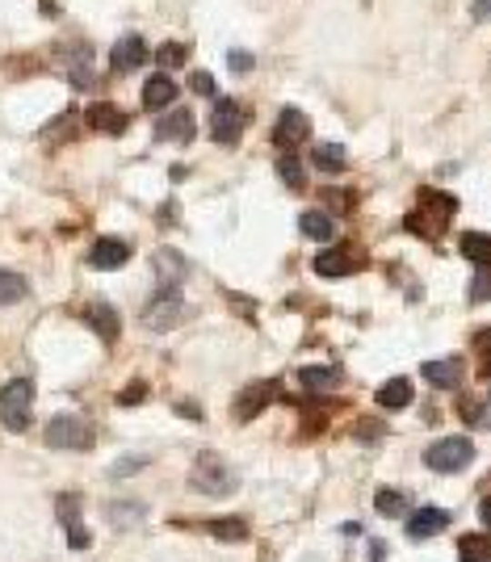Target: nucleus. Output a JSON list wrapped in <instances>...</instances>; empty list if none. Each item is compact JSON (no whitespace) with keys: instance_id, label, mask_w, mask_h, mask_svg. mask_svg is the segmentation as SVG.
<instances>
[{"instance_id":"obj_31","label":"nucleus","mask_w":491,"mask_h":562,"mask_svg":"<svg viewBox=\"0 0 491 562\" xmlns=\"http://www.w3.org/2000/svg\"><path fill=\"white\" fill-rule=\"evenodd\" d=\"M277 176H282V185L286 189H303V164L295 160V156H282V160H277Z\"/></svg>"},{"instance_id":"obj_6","label":"nucleus","mask_w":491,"mask_h":562,"mask_svg":"<svg viewBox=\"0 0 491 562\" xmlns=\"http://www.w3.org/2000/svg\"><path fill=\"white\" fill-rule=\"evenodd\" d=\"M244 126H248V114H244L235 101L218 97L215 101V114H210V139L223 143V147H231V143H240Z\"/></svg>"},{"instance_id":"obj_3","label":"nucleus","mask_w":491,"mask_h":562,"mask_svg":"<svg viewBox=\"0 0 491 562\" xmlns=\"http://www.w3.org/2000/svg\"><path fill=\"white\" fill-rule=\"evenodd\" d=\"M189 483H194V491H202V496H231V491L240 487V478H235V470H231L223 457L206 449V454H197V457H194Z\"/></svg>"},{"instance_id":"obj_33","label":"nucleus","mask_w":491,"mask_h":562,"mask_svg":"<svg viewBox=\"0 0 491 562\" xmlns=\"http://www.w3.org/2000/svg\"><path fill=\"white\" fill-rule=\"evenodd\" d=\"M475 353H479L483 378H491V327H483V332L475 336Z\"/></svg>"},{"instance_id":"obj_39","label":"nucleus","mask_w":491,"mask_h":562,"mask_svg":"<svg viewBox=\"0 0 491 562\" xmlns=\"http://www.w3.org/2000/svg\"><path fill=\"white\" fill-rule=\"evenodd\" d=\"M458 411H462V416H466V420H479V403H475V399L458 403Z\"/></svg>"},{"instance_id":"obj_15","label":"nucleus","mask_w":491,"mask_h":562,"mask_svg":"<svg viewBox=\"0 0 491 562\" xmlns=\"http://www.w3.org/2000/svg\"><path fill=\"white\" fill-rule=\"evenodd\" d=\"M449 525V512L441 508H416L412 517H407V537L425 541V537H436V533H446Z\"/></svg>"},{"instance_id":"obj_40","label":"nucleus","mask_w":491,"mask_h":562,"mask_svg":"<svg viewBox=\"0 0 491 562\" xmlns=\"http://www.w3.org/2000/svg\"><path fill=\"white\" fill-rule=\"evenodd\" d=\"M479 520H483V525H487V529H491V496L479 504Z\"/></svg>"},{"instance_id":"obj_8","label":"nucleus","mask_w":491,"mask_h":562,"mask_svg":"<svg viewBox=\"0 0 491 562\" xmlns=\"http://www.w3.org/2000/svg\"><path fill=\"white\" fill-rule=\"evenodd\" d=\"M185 319V303H181V294L176 290H160V298L143 306V324L152 327V332H168Z\"/></svg>"},{"instance_id":"obj_26","label":"nucleus","mask_w":491,"mask_h":562,"mask_svg":"<svg viewBox=\"0 0 491 562\" xmlns=\"http://www.w3.org/2000/svg\"><path fill=\"white\" fill-rule=\"evenodd\" d=\"M105 520L114 529H135L143 520V504H105Z\"/></svg>"},{"instance_id":"obj_19","label":"nucleus","mask_w":491,"mask_h":562,"mask_svg":"<svg viewBox=\"0 0 491 562\" xmlns=\"http://www.w3.org/2000/svg\"><path fill=\"white\" fill-rule=\"evenodd\" d=\"M173 101H176V80H168L164 72H155V76L143 85V105L152 109V114L164 105H173Z\"/></svg>"},{"instance_id":"obj_37","label":"nucleus","mask_w":491,"mask_h":562,"mask_svg":"<svg viewBox=\"0 0 491 562\" xmlns=\"http://www.w3.org/2000/svg\"><path fill=\"white\" fill-rule=\"evenodd\" d=\"M143 466H147V457H135V462H118L114 470H109V475H114V478H126V475H135V470H143Z\"/></svg>"},{"instance_id":"obj_23","label":"nucleus","mask_w":491,"mask_h":562,"mask_svg":"<svg viewBox=\"0 0 491 562\" xmlns=\"http://www.w3.org/2000/svg\"><path fill=\"white\" fill-rule=\"evenodd\" d=\"M458 252L466 260H475V265H491V236H483V231H462Z\"/></svg>"},{"instance_id":"obj_38","label":"nucleus","mask_w":491,"mask_h":562,"mask_svg":"<svg viewBox=\"0 0 491 562\" xmlns=\"http://www.w3.org/2000/svg\"><path fill=\"white\" fill-rule=\"evenodd\" d=\"M231 67H235V72H248V67H252V55L248 51H231Z\"/></svg>"},{"instance_id":"obj_1","label":"nucleus","mask_w":491,"mask_h":562,"mask_svg":"<svg viewBox=\"0 0 491 562\" xmlns=\"http://www.w3.org/2000/svg\"><path fill=\"white\" fill-rule=\"evenodd\" d=\"M454 210H458V202H454L449 194H441V189H420V210H412V215H407V227H412L416 236L436 239L441 231L449 227Z\"/></svg>"},{"instance_id":"obj_34","label":"nucleus","mask_w":491,"mask_h":562,"mask_svg":"<svg viewBox=\"0 0 491 562\" xmlns=\"http://www.w3.org/2000/svg\"><path fill=\"white\" fill-rule=\"evenodd\" d=\"M470 298H475V303H487V298H491V273H479V277H475Z\"/></svg>"},{"instance_id":"obj_16","label":"nucleus","mask_w":491,"mask_h":562,"mask_svg":"<svg viewBox=\"0 0 491 562\" xmlns=\"http://www.w3.org/2000/svg\"><path fill=\"white\" fill-rule=\"evenodd\" d=\"M155 139L194 143V109H173L168 118H160L155 122Z\"/></svg>"},{"instance_id":"obj_41","label":"nucleus","mask_w":491,"mask_h":562,"mask_svg":"<svg viewBox=\"0 0 491 562\" xmlns=\"http://www.w3.org/2000/svg\"><path fill=\"white\" fill-rule=\"evenodd\" d=\"M475 17H479V22L483 17H491V0H479V5H475Z\"/></svg>"},{"instance_id":"obj_27","label":"nucleus","mask_w":491,"mask_h":562,"mask_svg":"<svg viewBox=\"0 0 491 562\" xmlns=\"http://www.w3.org/2000/svg\"><path fill=\"white\" fill-rule=\"evenodd\" d=\"M336 378H340V369H332V366H306V369H298V382H303L306 390H327V386H336Z\"/></svg>"},{"instance_id":"obj_28","label":"nucleus","mask_w":491,"mask_h":562,"mask_svg":"<svg viewBox=\"0 0 491 562\" xmlns=\"http://www.w3.org/2000/svg\"><path fill=\"white\" fill-rule=\"evenodd\" d=\"M374 508H378V517H404L407 496L404 491H395V487H382L378 496H374Z\"/></svg>"},{"instance_id":"obj_36","label":"nucleus","mask_w":491,"mask_h":562,"mask_svg":"<svg viewBox=\"0 0 491 562\" xmlns=\"http://www.w3.org/2000/svg\"><path fill=\"white\" fill-rule=\"evenodd\" d=\"M189 85H194V93H202V97H215V76H210V72H194Z\"/></svg>"},{"instance_id":"obj_24","label":"nucleus","mask_w":491,"mask_h":562,"mask_svg":"<svg viewBox=\"0 0 491 562\" xmlns=\"http://www.w3.org/2000/svg\"><path fill=\"white\" fill-rule=\"evenodd\" d=\"M311 160H316L319 173H345V168H349V156L340 152L336 143H319V147H311Z\"/></svg>"},{"instance_id":"obj_13","label":"nucleus","mask_w":491,"mask_h":562,"mask_svg":"<svg viewBox=\"0 0 491 562\" xmlns=\"http://www.w3.org/2000/svg\"><path fill=\"white\" fill-rule=\"evenodd\" d=\"M126 260H131V244H126V239H97V244H93V248H88V265H93V269H122V265H126Z\"/></svg>"},{"instance_id":"obj_5","label":"nucleus","mask_w":491,"mask_h":562,"mask_svg":"<svg viewBox=\"0 0 491 562\" xmlns=\"http://www.w3.org/2000/svg\"><path fill=\"white\" fill-rule=\"evenodd\" d=\"M43 437H46V445H51V449H76V454L93 449V441H97L93 424L80 420V416H55V420L46 424Z\"/></svg>"},{"instance_id":"obj_35","label":"nucleus","mask_w":491,"mask_h":562,"mask_svg":"<svg viewBox=\"0 0 491 562\" xmlns=\"http://www.w3.org/2000/svg\"><path fill=\"white\" fill-rule=\"evenodd\" d=\"M143 399H147V386H143V382H135V386H126V390L118 395L122 407H135V403H143Z\"/></svg>"},{"instance_id":"obj_25","label":"nucleus","mask_w":491,"mask_h":562,"mask_svg":"<svg viewBox=\"0 0 491 562\" xmlns=\"http://www.w3.org/2000/svg\"><path fill=\"white\" fill-rule=\"evenodd\" d=\"M25 294H30V286H25L22 273H13V269H0V306H9V303H22Z\"/></svg>"},{"instance_id":"obj_22","label":"nucleus","mask_w":491,"mask_h":562,"mask_svg":"<svg viewBox=\"0 0 491 562\" xmlns=\"http://www.w3.org/2000/svg\"><path fill=\"white\" fill-rule=\"evenodd\" d=\"M407 403H412V382L407 378H391L378 386V407L386 411H404Z\"/></svg>"},{"instance_id":"obj_21","label":"nucleus","mask_w":491,"mask_h":562,"mask_svg":"<svg viewBox=\"0 0 491 562\" xmlns=\"http://www.w3.org/2000/svg\"><path fill=\"white\" fill-rule=\"evenodd\" d=\"M85 319L97 327V336L105 340V345H114V340H118V311H114L109 303H93L85 311Z\"/></svg>"},{"instance_id":"obj_14","label":"nucleus","mask_w":491,"mask_h":562,"mask_svg":"<svg viewBox=\"0 0 491 562\" xmlns=\"http://www.w3.org/2000/svg\"><path fill=\"white\" fill-rule=\"evenodd\" d=\"M273 395H277V382H252V386H244V395L235 399V420L261 416V411L273 403Z\"/></svg>"},{"instance_id":"obj_11","label":"nucleus","mask_w":491,"mask_h":562,"mask_svg":"<svg viewBox=\"0 0 491 562\" xmlns=\"http://www.w3.org/2000/svg\"><path fill=\"white\" fill-rule=\"evenodd\" d=\"M55 512H59V525L67 529V546H72V550H85L88 533L80 529V496L76 491H64V496L55 499Z\"/></svg>"},{"instance_id":"obj_4","label":"nucleus","mask_w":491,"mask_h":562,"mask_svg":"<svg viewBox=\"0 0 491 562\" xmlns=\"http://www.w3.org/2000/svg\"><path fill=\"white\" fill-rule=\"evenodd\" d=\"M475 462V441L470 437H441L436 445L425 449V466L436 470V475H458Z\"/></svg>"},{"instance_id":"obj_10","label":"nucleus","mask_w":491,"mask_h":562,"mask_svg":"<svg viewBox=\"0 0 491 562\" xmlns=\"http://www.w3.org/2000/svg\"><path fill=\"white\" fill-rule=\"evenodd\" d=\"M85 122L93 130H101V135H122V130L131 126V114L118 109L114 101H93V105L85 109Z\"/></svg>"},{"instance_id":"obj_7","label":"nucleus","mask_w":491,"mask_h":562,"mask_svg":"<svg viewBox=\"0 0 491 562\" xmlns=\"http://www.w3.org/2000/svg\"><path fill=\"white\" fill-rule=\"evenodd\" d=\"M306 139H311V118H306L303 109L286 105L277 114V126H273V147H282V156H290V147H298Z\"/></svg>"},{"instance_id":"obj_20","label":"nucleus","mask_w":491,"mask_h":562,"mask_svg":"<svg viewBox=\"0 0 491 562\" xmlns=\"http://www.w3.org/2000/svg\"><path fill=\"white\" fill-rule=\"evenodd\" d=\"M298 227H303L306 239H316V244H332V239H336V218L324 215V210H306V215L298 218Z\"/></svg>"},{"instance_id":"obj_32","label":"nucleus","mask_w":491,"mask_h":562,"mask_svg":"<svg viewBox=\"0 0 491 562\" xmlns=\"http://www.w3.org/2000/svg\"><path fill=\"white\" fill-rule=\"evenodd\" d=\"M155 64H160V67H181V64H185V46H181V43H164L160 51H155Z\"/></svg>"},{"instance_id":"obj_17","label":"nucleus","mask_w":491,"mask_h":562,"mask_svg":"<svg viewBox=\"0 0 491 562\" xmlns=\"http://www.w3.org/2000/svg\"><path fill=\"white\" fill-rule=\"evenodd\" d=\"M155 273H160L164 290H176V286L189 277V265H185V256H181V252L160 248V252H155Z\"/></svg>"},{"instance_id":"obj_9","label":"nucleus","mask_w":491,"mask_h":562,"mask_svg":"<svg viewBox=\"0 0 491 562\" xmlns=\"http://www.w3.org/2000/svg\"><path fill=\"white\" fill-rule=\"evenodd\" d=\"M361 265H366V256H361L353 244H345V248H327L316 256V273L319 277H349V273H357Z\"/></svg>"},{"instance_id":"obj_12","label":"nucleus","mask_w":491,"mask_h":562,"mask_svg":"<svg viewBox=\"0 0 491 562\" xmlns=\"http://www.w3.org/2000/svg\"><path fill=\"white\" fill-rule=\"evenodd\" d=\"M147 64V43H143L139 34H126L114 43V55H109V67L114 72H135V67Z\"/></svg>"},{"instance_id":"obj_29","label":"nucleus","mask_w":491,"mask_h":562,"mask_svg":"<svg viewBox=\"0 0 491 562\" xmlns=\"http://www.w3.org/2000/svg\"><path fill=\"white\" fill-rule=\"evenodd\" d=\"M206 529L215 533L218 541H248V525H244L240 517H231V520H227V517H218V520H210Z\"/></svg>"},{"instance_id":"obj_18","label":"nucleus","mask_w":491,"mask_h":562,"mask_svg":"<svg viewBox=\"0 0 491 562\" xmlns=\"http://www.w3.org/2000/svg\"><path fill=\"white\" fill-rule=\"evenodd\" d=\"M433 386L441 390H454L462 382V357H446V361H425V369H420Z\"/></svg>"},{"instance_id":"obj_30","label":"nucleus","mask_w":491,"mask_h":562,"mask_svg":"<svg viewBox=\"0 0 491 562\" xmlns=\"http://www.w3.org/2000/svg\"><path fill=\"white\" fill-rule=\"evenodd\" d=\"M487 537H479V533H466L458 541V562H487Z\"/></svg>"},{"instance_id":"obj_2","label":"nucleus","mask_w":491,"mask_h":562,"mask_svg":"<svg viewBox=\"0 0 491 562\" xmlns=\"http://www.w3.org/2000/svg\"><path fill=\"white\" fill-rule=\"evenodd\" d=\"M34 420V382L30 378H13L0 386V424L9 433H25Z\"/></svg>"}]
</instances>
